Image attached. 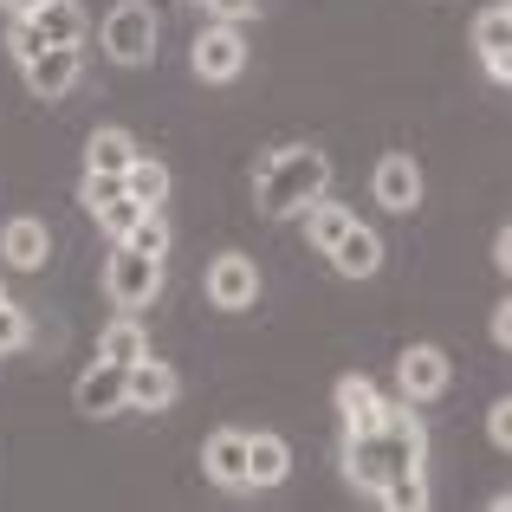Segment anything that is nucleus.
<instances>
[{
	"mask_svg": "<svg viewBox=\"0 0 512 512\" xmlns=\"http://www.w3.org/2000/svg\"><path fill=\"white\" fill-rule=\"evenodd\" d=\"M331 188V163L325 150H312V143H286V150H273L253 175V201H260L266 221H279V214H299L305 201H318Z\"/></svg>",
	"mask_w": 512,
	"mask_h": 512,
	"instance_id": "f257e3e1",
	"label": "nucleus"
},
{
	"mask_svg": "<svg viewBox=\"0 0 512 512\" xmlns=\"http://www.w3.org/2000/svg\"><path fill=\"white\" fill-rule=\"evenodd\" d=\"M26 20L39 26V39H46V46H85V7H78V0H39L33 13H26Z\"/></svg>",
	"mask_w": 512,
	"mask_h": 512,
	"instance_id": "f3484780",
	"label": "nucleus"
},
{
	"mask_svg": "<svg viewBox=\"0 0 512 512\" xmlns=\"http://www.w3.org/2000/svg\"><path fill=\"white\" fill-rule=\"evenodd\" d=\"M208 299L221 305V312H247V305L260 299V266H253L247 253H221V260L208 266Z\"/></svg>",
	"mask_w": 512,
	"mask_h": 512,
	"instance_id": "1a4fd4ad",
	"label": "nucleus"
},
{
	"mask_svg": "<svg viewBox=\"0 0 512 512\" xmlns=\"http://www.w3.org/2000/svg\"><path fill=\"white\" fill-rule=\"evenodd\" d=\"M188 65H195L201 85H234L240 72H247V39H240L234 20H208L195 33V46H188Z\"/></svg>",
	"mask_w": 512,
	"mask_h": 512,
	"instance_id": "20e7f679",
	"label": "nucleus"
},
{
	"mask_svg": "<svg viewBox=\"0 0 512 512\" xmlns=\"http://www.w3.org/2000/svg\"><path fill=\"white\" fill-rule=\"evenodd\" d=\"M487 435H493V448H512V402L506 396L487 409Z\"/></svg>",
	"mask_w": 512,
	"mask_h": 512,
	"instance_id": "c85d7f7f",
	"label": "nucleus"
},
{
	"mask_svg": "<svg viewBox=\"0 0 512 512\" xmlns=\"http://www.w3.org/2000/svg\"><path fill=\"white\" fill-rule=\"evenodd\" d=\"M474 59L487 65L493 85H506V78H512V13H506V0L480 7V20H474Z\"/></svg>",
	"mask_w": 512,
	"mask_h": 512,
	"instance_id": "6e6552de",
	"label": "nucleus"
},
{
	"mask_svg": "<svg viewBox=\"0 0 512 512\" xmlns=\"http://www.w3.org/2000/svg\"><path fill=\"white\" fill-rule=\"evenodd\" d=\"M0 299H7V292H0Z\"/></svg>",
	"mask_w": 512,
	"mask_h": 512,
	"instance_id": "473e14b6",
	"label": "nucleus"
},
{
	"mask_svg": "<svg viewBox=\"0 0 512 512\" xmlns=\"http://www.w3.org/2000/svg\"><path fill=\"white\" fill-rule=\"evenodd\" d=\"M26 344H33V325H26V312L0 299V357H7V350H26Z\"/></svg>",
	"mask_w": 512,
	"mask_h": 512,
	"instance_id": "a878e982",
	"label": "nucleus"
},
{
	"mask_svg": "<svg viewBox=\"0 0 512 512\" xmlns=\"http://www.w3.org/2000/svg\"><path fill=\"white\" fill-rule=\"evenodd\" d=\"M104 292H111L117 312H143V305L163 292V260H150V253H137V247H124V240H111Z\"/></svg>",
	"mask_w": 512,
	"mask_h": 512,
	"instance_id": "7ed1b4c3",
	"label": "nucleus"
},
{
	"mask_svg": "<svg viewBox=\"0 0 512 512\" xmlns=\"http://www.w3.org/2000/svg\"><path fill=\"white\" fill-rule=\"evenodd\" d=\"M396 383H402V402H435L441 389H448V350H435V344H409L396 357Z\"/></svg>",
	"mask_w": 512,
	"mask_h": 512,
	"instance_id": "423d86ee",
	"label": "nucleus"
},
{
	"mask_svg": "<svg viewBox=\"0 0 512 512\" xmlns=\"http://www.w3.org/2000/svg\"><path fill=\"white\" fill-rule=\"evenodd\" d=\"M201 467H208V480L221 493H253L247 487V435L240 428H221V435H208V448H201Z\"/></svg>",
	"mask_w": 512,
	"mask_h": 512,
	"instance_id": "9d476101",
	"label": "nucleus"
},
{
	"mask_svg": "<svg viewBox=\"0 0 512 512\" xmlns=\"http://www.w3.org/2000/svg\"><path fill=\"white\" fill-rule=\"evenodd\" d=\"M46 253H52L46 221H33V214H13V221L0 227V260H7L13 273H39V266H46Z\"/></svg>",
	"mask_w": 512,
	"mask_h": 512,
	"instance_id": "f8f14e48",
	"label": "nucleus"
},
{
	"mask_svg": "<svg viewBox=\"0 0 512 512\" xmlns=\"http://www.w3.org/2000/svg\"><path fill=\"white\" fill-rule=\"evenodd\" d=\"M130 163H137V143H130V130H98V137L85 143V169H111V175H124Z\"/></svg>",
	"mask_w": 512,
	"mask_h": 512,
	"instance_id": "4be33fe9",
	"label": "nucleus"
},
{
	"mask_svg": "<svg viewBox=\"0 0 512 512\" xmlns=\"http://www.w3.org/2000/svg\"><path fill=\"white\" fill-rule=\"evenodd\" d=\"M376 500H383L389 512H415V506H428V474H396V480H383V487H376Z\"/></svg>",
	"mask_w": 512,
	"mask_h": 512,
	"instance_id": "b1692460",
	"label": "nucleus"
},
{
	"mask_svg": "<svg viewBox=\"0 0 512 512\" xmlns=\"http://www.w3.org/2000/svg\"><path fill=\"white\" fill-rule=\"evenodd\" d=\"M0 7H7V13H13V20H26V13H33V7H39V0H0Z\"/></svg>",
	"mask_w": 512,
	"mask_h": 512,
	"instance_id": "2f4dec72",
	"label": "nucleus"
},
{
	"mask_svg": "<svg viewBox=\"0 0 512 512\" xmlns=\"http://www.w3.org/2000/svg\"><path fill=\"white\" fill-rule=\"evenodd\" d=\"M98 357L104 363H137V357H150V338H143V325H137V312H124V318H111L104 325V338H98Z\"/></svg>",
	"mask_w": 512,
	"mask_h": 512,
	"instance_id": "aec40b11",
	"label": "nucleus"
},
{
	"mask_svg": "<svg viewBox=\"0 0 512 512\" xmlns=\"http://www.w3.org/2000/svg\"><path fill=\"white\" fill-rule=\"evenodd\" d=\"M124 247H137V253H150V260H169V221H163V208H143L137 221H130V234H124Z\"/></svg>",
	"mask_w": 512,
	"mask_h": 512,
	"instance_id": "5701e85b",
	"label": "nucleus"
},
{
	"mask_svg": "<svg viewBox=\"0 0 512 512\" xmlns=\"http://www.w3.org/2000/svg\"><path fill=\"white\" fill-rule=\"evenodd\" d=\"M370 195H376V208L409 214L415 201H422V163H415V156H402V150H389L383 163L370 169Z\"/></svg>",
	"mask_w": 512,
	"mask_h": 512,
	"instance_id": "0eeeda50",
	"label": "nucleus"
},
{
	"mask_svg": "<svg viewBox=\"0 0 512 512\" xmlns=\"http://www.w3.org/2000/svg\"><path fill=\"white\" fill-rule=\"evenodd\" d=\"M493 344H512V305H493Z\"/></svg>",
	"mask_w": 512,
	"mask_h": 512,
	"instance_id": "7c9ffc66",
	"label": "nucleus"
},
{
	"mask_svg": "<svg viewBox=\"0 0 512 512\" xmlns=\"http://www.w3.org/2000/svg\"><path fill=\"white\" fill-rule=\"evenodd\" d=\"M137 214H143V201H137V195H117L111 208H98V221H104V234H111V240H124Z\"/></svg>",
	"mask_w": 512,
	"mask_h": 512,
	"instance_id": "bb28decb",
	"label": "nucleus"
},
{
	"mask_svg": "<svg viewBox=\"0 0 512 512\" xmlns=\"http://www.w3.org/2000/svg\"><path fill=\"white\" fill-rule=\"evenodd\" d=\"M331 266H338L344 279H370L376 266H383V240H376L370 227L357 221V227H350V234L338 240V247H331Z\"/></svg>",
	"mask_w": 512,
	"mask_h": 512,
	"instance_id": "a211bd4d",
	"label": "nucleus"
},
{
	"mask_svg": "<svg viewBox=\"0 0 512 512\" xmlns=\"http://www.w3.org/2000/svg\"><path fill=\"white\" fill-rule=\"evenodd\" d=\"M20 72H26V91H33V98H65V91L78 85V46H39Z\"/></svg>",
	"mask_w": 512,
	"mask_h": 512,
	"instance_id": "9b49d317",
	"label": "nucleus"
},
{
	"mask_svg": "<svg viewBox=\"0 0 512 512\" xmlns=\"http://www.w3.org/2000/svg\"><path fill=\"white\" fill-rule=\"evenodd\" d=\"M208 13H214V20H253V13H266V0H208Z\"/></svg>",
	"mask_w": 512,
	"mask_h": 512,
	"instance_id": "c756f323",
	"label": "nucleus"
},
{
	"mask_svg": "<svg viewBox=\"0 0 512 512\" xmlns=\"http://www.w3.org/2000/svg\"><path fill=\"white\" fill-rule=\"evenodd\" d=\"M39 46H46V39H39V26H33V20H13V26H7V52H13V59H20V65L33 59Z\"/></svg>",
	"mask_w": 512,
	"mask_h": 512,
	"instance_id": "cd10ccee",
	"label": "nucleus"
},
{
	"mask_svg": "<svg viewBox=\"0 0 512 512\" xmlns=\"http://www.w3.org/2000/svg\"><path fill=\"white\" fill-rule=\"evenodd\" d=\"M72 402H78V415H91V422H111V415H124V409H130V370H124V363H104V357H98L85 376H78Z\"/></svg>",
	"mask_w": 512,
	"mask_h": 512,
	"instance_id": "39448f33",
	"label": "nucleus"
},
{
	"mask_svg": "<svg viewBox=\"0 0 512 512\" xmlns=\"http://www.w3.org/2000/svg\"><path fill=\"white\" fill-rule=\"evenodd\" d=\"M305 240H312L318 253H331L338 247V240L350 234V227H357V208H350V201H331V195H318V201H305Z\"/></svg>",
	"mask_w": 512,
	"mask_h": 512,
	"instance_id": "dca6fc26",
	"label": "nucleus"
},
{
	"mask_svg": "<svg viewBox=\"0 0 512 512\" xmlns=\"http://www.w3.org/2000/svg\"><path fill=\"white\" fill-rule=\"evenodd\" d=\"M338 415H344V428H383L389 422V396L370 383V376H344L338 383Z\"/></svg>",
	"mask_w": 512,
	"mask_h": 512,
	"instance_id": "2eb2a0df",
	"label": "nucleus"
},
{
	"mask_svg": "<svg viewBox=\"0 0 512 512\" xmlns=\"http://www.w3.org/2000/svg\"><path fill=\"white\" fill-rule=\"evenodd\" d=\"M156 7L150 0H117L111 13H104V26H98V46L111 52L117 65H150L156 59Z\"/></svg>",
	"mask_w": 512,
	"mask_h": 512,
	"instance_id": "f03ea898",
	"label": "nucleus"
},
{
	"mask_svg": "<svg viewBox=\"0 0 512 512\" xmlns=\"http://www.w3.org/2000/svg\"><path fill=\"white\" fill-rule=\"evenodd\" d=\"M292 474V448L279 435H247V487H279Z\"/></svg>",
	"mask_w": 512,
	"mask_h": 512,
	"instance_id": "6ab92c4d",
	"label": "nucleus"
},
{
	"mask_svg": "<svg viewBox=\"0 0 512 512\" xmlns=\"http://www.w3.org/2000/svg\"><path fill=\"white\" fill-rule=\"evenodd\" d=\"M117 195H124V175H111V169H85V182H78V201H85L91 214L111 208Z\"/></svg>",
	"mask_w": 512,
	"mask_h": 512,
	"instance_id": "393cba45",
	"label": "nucleus"
},
{
	"mask_svg": "<svg viewBox=\"0 0 512 512\" xmlns=\"http://www.w3.org/2000/svg\"><path fill=\"white\" fill-rule=\"evenodd\" d=\"M124 195H137L143 208H163V201H169V169L156 163V156L137 150V163L124 169Z\"/></svg>",
	"mask_w": 512,
	"mask_h": 512,
	"instance_id": "412c9836",
	"label": "nucleus"
},
{
	"mask_svg": "<svg viewBox=\"0 0 512 512\" xmlns=\"http://www.w3.org/2000/svg\"><path fill=\"white\" fill-rule=\"evenodd\" d=\"M344 474H350V487H363V493H376L383 487V441H376V428H344Z\"/></svg>",
	"mask_w": 512,
	"mask_h": 512,
	"instance_id": "4468645a",
	"label": "nucleus"
},
{
	"mask_svg": "<svg viewBox=\"0 0 512 512\" xmlns=\"http://www.w3.org/2000/svg\"><path fill=\"white\" fill-rule=\"evenodd\" d=\"M175 396H182V383H175L169 363H156V357H137V363H130V409L163 415Z\"/></svg>",
	"mask_w": 512,
	"mask_h": 512,
	"instance_id": "ddd939ff",
	"label": "nucleus"
}]
</instances>
